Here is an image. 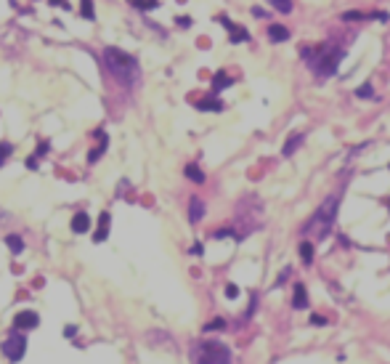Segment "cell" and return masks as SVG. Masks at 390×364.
<instances>
[{
	"label": "cell",
	"instance_id": "8fae6325",
	"mask_svg": "<svg viewBox=\"0 0 390 364\" xmlns=\"http://www.w3.org/2000/svg\"><path fill=\"white\" fill-rule=\"evenodd\" d=\"M268 38L274 40V43H284V40L289 38V29L281 27V24H271V27H268Z\"/></svg>",
	"mask_w": 390,
	"mask_h": 364
},
{
	"label": "cell",
	"instance_id": "ffe728a7",
	"mask_svg": "<svg viewBox=\"0 0 390 364\" xmlns=\"http://www.w3.org/2000/svg\"><path fill=\"white\" fill-rule=\"evenodd\" d=\"M197 107H199V109H215V112H218V109L223 107V104H220L218 99H202V101L197 104Z\"/></svg>",
	"mask_w": 390,
	"mask_h": 364
},
{
	"label": "cell",
	"instance_id": "f546056e",
	"mask_svg": "<svg viewBox=\"0 0 390 364\" xmlns=\"http://www.w3.org/2000/svg\"><path fill=\"white\" fill-rule=\"evenodd\" d=\"M51 6H64V8H67V3H64V0H51Z\"/></svg>",
	"mask_w": 390,
	"mask_h": 364
},
{
	"label": "cell",
	"instance_id": "52a82bcc",
	"mask_svg": "<svg viewBox=\"0 0 390 364\" xmlns=\"http://www.w3.org/2000/svg\"><path fill=\"white\" fill-rule=\"evenodd\" d=\"M220 24H223V27H226V29L231 32V40H234V43H244L247 38H250V35H247V29H244V27L234 24V21H229L226 16H220Z\"/></svg>",
	"mask_w": 390,
	"mask_h": 364
},
{
	"label": "cell",
	"instance_id": "603a6c76",
	"mask_svg": "<svg viewBox=\"0 0 390 364\" xmlns=\"http://www.w3.org/2000/svg\"><path fill=\"white\" fill-rule=\"evenodd\" d=\"M136 8H154L157 6V0H130Z\"/></svg>",
	"mask_w": 390,
	"mask_h": 364
},
{
	"label": "cell",
	"instance_id": "5b68a950",
	"mask_svg": "<svg viewBox=\"0 0 390 364\" xmlns=\"http://www.w3.org/2000/svg\"><path fill=\"white\" fill-rule=\"evenodd\" d=\"M3 354H6V359H11V361L24 359V354H27V338L19 335V332L8 335V338L3 340Z\"/></svg>",
	"mask_w": 390,
	"mask_h": 364
},
{
	"label": "cell",
	"instance_id": "7a4b0ae2",
	"mask_svg": "<svg viewBox=\"0 0 390 364\" xmlns=\"http://www.w3.org/2000/svg\"><path fill=\"white\" fill-rule=\"evenodd\" d=\"M305 62H308V67L313 69V72L318 75V77H332L335 72H337V67H340V62H342V48H337V45H329V43H324V45H316V48H311V51H305Z\"/></svg>",
	"mask_w": 390,
	"mask_h": 364
},
{
	"label": "cell",
	"instance_id": "2e32d148",
	"mask_svg": "<svg viewBox=\"0 0 390 364\" xmlns=\"http://www.w3.org/2000/svg\"><path fill=\"white\" fill-rule=\"evenodd\" d=\"M80 11H82V16H85L88 21L96 19V11H93V0H80Z\"/></svg>",
	"mask_w": 390,
	"mask_h": 364
},
{
	"label": "cell",
	"instance_id": "277c9868",
	"mask_svg": "<svg viewBox=\"0 0 390 364\" xmlns=\"http://www.w3.org/2000/svg\"><path fill=\"white\" fill-rule=\"evenodd\" d=\"M229 348L215 343V340H207V343H199L194 351V361L197 364H229Z\"/></svg>",
	"mask_w": 390,
	"mask_h": 364
},
{
	"label": "cell",
	"instance_id": "4dcf8cb0",
	"mask_svg": "<svg viewBox=\"0 0 390 364\" xmlns=\"http://www.w3.org/2000/svg\"><path fill=\"white\" fill-rule=\"evenodd\" d=\"M387 207H390V202H387Z\"/></svg>",
	"mask_w": 390,
	"mask_h": 364
},
{
	"label": "cell",
	"instance_id": "7402d4cb",
	"mask_svg": "<svg viewBox=\"0 0 390 364\" xmlns=\"http://www.w3.org/2000/svg\"><path fill=\"white\" fill-rule=\"evenodd\" d=\"M104 149H106V141H101V144L90 151V155H88V162H96V160L101 157V151H104Z\"/></svg>",
	"mask_w": 390,
	"mask_h": 364
},
{
	"label": "cell",
	"instance_id": "44dd1931",
	"mask_svg": "<svg viewBox=\"0 0 390 364\" xmlns=\"http://www.w3.org/2000/svg\"><path fill=\"white\" fill-rule=\"evenodd\" d=\"M11 151H14V146H11V144H6V141H3V144H0V165H3V162L11 157Z\"/></svg>",
	"mask_w": 390,
	"mask_h": 364
},
{
	"label": "cell",
	"instance_id": "484cf974",
	"mask_svg": "<svg viewBox=\"0 0 390 364\" xmlns=\"http://www.w3.org/2000/svg\"><path fill=\"white\" fill-rule=\"evenodd\" d=\"M220 327H226V322H223V319H215V322H210L205 330H220Z\"/></svg>",
	"mask_w": 390,
	"mask_h": 364
},
{
	"label": "cell",
	"instance_id": "f1b7e54d",
	"mask_svg": "<svg viewBox=\"0 0 390 364\" xmlns=\"http://www.w3.org/2000/svg\"><path fill=\"white\" fill-rule=\"evenodd\" d=\"M48 151V141H40V146H38V155H45Z\"/></svg>",
	"mask_w": 390,
	"mask_h": 364
},
{
	"label": "cell",
	"instance_id": "6da1fadb",
	"mask_svg": "<svg viewBox=\"0 0 390 364\" xmlns=\"http://www.w3.org/2000/svg\"><path fill=\"white\" fill-rule=\"evenodd\" d=\"M104 64H106V69H109V75L125 88L133 85L138 80V62L130 53L120 51V48H106L104 51Z\"/></svg>",
	"mask_w": 390,
	"mask_h": 364
},
{
	"label": "cell",
	"instance_id": "cb8c5ba5",
	"mask_svg": "<svg viewBox=\"0 0 390 364\" xmlns=\"http://www.w3.org/2000/svg\"><path fill=\"white\" fill-rule=\"evenodd\" d=\"M356 93H359V96H361V99H369V96H372V93H374V90H372V85H369V83H366V85H361V88H359Z\"/></svg>",
	"mask_w": 390,
	"mask_h": 364
},
{
	"label": "cell",
	"instance_id": "d4e9b609",
	"mask_svg": "<svg viewBox=\"0 0 390 364\" xmlns=\"http://www.w3.org/2000/svg\"><path fill=\"white\" fill-rule=\"evenodd\" d=\"M342 19H345V21H359V19H364V16L359 14V11H348V14H342Z\"/></svg>",
	"mask_w": 390,
	"mask_h": 364
},
{
	"label": "cell",
	"instance_id": "8992f818",
	"mask_svg": "<svg viewBox=\"0 0 390 364\" xmlns=\"http://www.w3.org/2000/svg\"><path fill=\"white\" fill-rule=\"evenodd\" d=\"M38 324H40V316L35 314V311H19L16 319H14L16 330H35Z\"/></svg>",
	"mask_w": 390,
	"mask_h": 364
},
{
	"label": "cell",
	"instance_id": "d6986e66",
	"mask_svg": "<svg viewBox=\"0 0 390 364\" xmlns=\"http://www.w3.org/2000/svg\"><path fill=\"white\" fill-rule=\"evenodd\" d=\"M271 6H274L276 11H281V14H289L292 11V0H268Z\"/></svg>",
	"mask_w": 390,
	"mask_h": 364
},
{
	"label": "cell",
	"instance_id": "ba28073f",
	"mask_svg": "<svg viewBox=\"0 0 390 364\" xmlns=\"http://www.w3.org/2000/svg\"><path fill=\"white\" fill-rule=\"evenodd\" d=\"M109 224H112L109 213H101V218H99V229H96V234H93V242H104V239H106V234H109Z\"/></svg>",
	"mask_w": 390,
	"mask_h": 364
},
{
	"label": "cell",
	"instance_id": "e0dca14e",
	"mask_svg": "<svg viewBox=\"0 0 390 364\" xmlns=\"http://www.w3.org/2000/svg\"><path fill=\"white\" fill-rule=\"evenodd\" d=\"M186 175H188L191 181H197V184H205V173L199 170L197 165H186Z\"/></svg>",
	"mask_w": 390,
	"mask_h": 364
},
{
	"label": "cell",
	"instance_id": "5bb4252c",
	"mask_svg": "<svg viewBox=\"0 0 390 364\" xmlns=\"http://www.w3.org/2000/svg\"><path fill=\"white\" fill-rule=\"evenodd\" d=\"M229 85H231V77L226 72H218L215 80H212V88H215V90H223V88H229Z\"/></svg>",
	"mask_w": 390,
	"mask_h": 364
},
{
	"label": "cell",
	"instance_id": "9a60e30c",
	"mask_svg": "<svg viewBox=\"0 0 390 364\" xmlns=\"http://www.w3.org/2000/svg\"><path fill=\"white\" fill-rule=\"evenodd\" d=\"M300 144H303V133H295V136H292V138L287 141V144H284V155L289 157V155H292V151L298 149Z\"/></svg>",
	"mask_w": 390,
	"mask_h": 364
},
{
	"label": "cell",
	"instance_id": "4316f807",
	"mask_svg": "<svg viewBox=\"0 0 390 364\" xmlns=\"http://www.w3.org/2000/svg\"><path fill=\"white\" fill-rule=\"evenodd\" d=\"M226 295H229V298H236V295H239V290H236V285H229V287H226Z\"/></svg>",
	"mask_w": 390,
	"mask_h": 364
},
{
	"label": "cell",
	"instance_id": "30bf717a",
	"mask_svg": "<svg viewBox=\"0 0 390 364\" xmlns=\"http://www.w3.org/2000/svg\"><path fill=\"white\" fill-rule=\"evenodd\" d=\"M202 216H205V205H202V199H191V205H188V221L191 224H197V221H202Z\"/></svg>",
	"mask_w": 390,
	"mask_h": 364
},
{
	"label": "cell",
	"instance_id": "ac0fdd59",
	"mask_svg": "<svg viewBox=\"0 0 390 364\" xmlns=\"http://www.w3.org/2000/svg\"><path fill=\"white\" fill-rule=\"evenodd\" d=\"M300 258H303V263H311L313 261V245L311 242H303L300 245Z\"/></svg>",
	"mask_w": 390,
	"mask_h": 364
},
{
	"label": "cell",
	"instance_id": "83f0119b",
	"mask_svg": "<svg viewBox=\"0 0 390 364\" xmlns=\"http://www.w3.org/2000/svg\"><path fill=\"white\" fill-rule=\"evenodd\" d=\"M75 332H77V327H72V324L64 327V338H75Z\"/></svg>",
	"mask_w": 390,
	"mask_h": 364
},
{
	"label": "cell",
	"instance_id": "7c38bea8",
	"mask_svg": "<svg viewBox=\"0 0 390 364\" xmlns=\"http://www.w3.org/2000/svg\"><path fill=\"white\" fill-rule=\"evenodd\" d=\"M308 306V295H305L303 285H295V295H292V309H305Z\"/></svg>",
	"mask_w": 390,
	"mask_h": 364
},
{
	"label": "cell",
	"instance_id": "9c48e42d",
	"mask_svg": "<svg viewBox=\"0 0 390 364\" xmlns=\"http://www.w3.org/2000/svg\"><path fill=\"white\" fill-rule=\"evenodd\" d=\"M90 229V216L88 213H77L75 218H72V231L75 234H85Z\"/></svg>",
	"mask_w": 390,
	"mask_h": 364
},
{
	"label": "cell",
	"instance_id": "4fadbf2b",
	"mask_svg": "<svg viewBox=\"0 0 390 364\" xmlns=\"http://www.w3.org/2000/svg\"><path fill=\"white\" fill-rule=\"evenodd\" d=\"M6 242H8V248H11V253H14V255H19L21 250H24V242H21V237H16V234H8Z\"/></svg>",
	"mask_w": 390,
	"mask_h": 364
},
{
	"label": "cell",
	"instance_id": "3957f363",
	"mask_svg": "<svg viewBox=\"0 0 390 364\" xmlns=\"http://www.w3.org/2000/svg\"><path fill=\"white\" fill-rule=\"evenodd\" d=\"M337 205H340V197L337 194L327 197L324 202H321V207L313 213V218L305 224V234H311L313 239H324L327 234H329V229H332L335 218H337Z\"/></svg>",
	"mask_w": 390,
	"mask_h": 364
}]
</instances>
